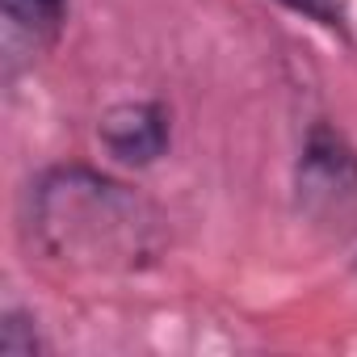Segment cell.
Segmentation results:
<instances>
[{
  "label": "cell",
  "mask_w": 357,
  "mask_h": 357,
  "mask_svg": "<svg viewBox=\"0 0 357 357\" xmlns=\"http://www.w3.org/2000/svg\"><path fill=\"white\" fill-rule=\"evenodd\" d=\"M286 5L298 9V13H311L315 22H328V26L340 22V5H336V0H286Z\"/></svg>",
  "instance_id": "4"
},
{
  "label": "cell",
  "mask_w": 357,
  "mask_h": 357,
  "mask_svg": "<svg viewBox=\"0 0 357 357\" xmlns=\"http://www.w3.org/2000/svg\"><path fill=\"white\" fill-rule=\"evenodd\" d=\"M101 139L118 160L147 164L168 143V122L155 105H122L101 122Z\"/></svg>",
  "instance_id": "3"
},
{
  "label": "cell",
  "mask_w": 357,
  "mask_h": 357,
  "mask_svg": "<svg viewBox=\"0 0 357 357\" xmlns=\"http://www.w3.org/2000/svg\"><path fill=\"white\" fill-rule=\"evenodd\" d=\"M63 26V0H5V51L9 68L43 55Z\"/></svg>",
  "instance_id": "2"
},
{
  "label": "cell",
  "mask_w": 357,
  "mask_h": 357,
  "mask_svg": "<svg viewBox=\"0 0 357 357\" xmlns=\"http://www.w3.org/2000/svg\"><path fill=\"white\" fill-rule=\"evenodd\" d=\"M38 231L51 252L135 257L143 252V206L114 181L89 172H59L38 194Z\"/></svg>",
  "instance_id": "1"
}]
</instances>
